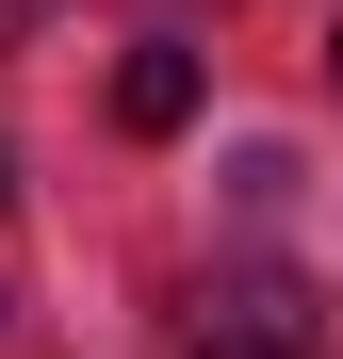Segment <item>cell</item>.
Here are the masks:
<instances>
[{"instance_id":"3957f363","label":"cell","mask_w":343,"mask_h":359,"mask_svg":"<svg viewBox=\"0 0 343 359\" xmlns=\"http://www.w3.org/2000/svg\"><path fill=\"white\" fill-rule=\"evenodd\" d=\"M0 212H17V163H0Z\"/></svg>"},{"instance_id":"6da1fadb","label":"cell","mask_w":343,"mask_h":359,"mask_svg":"<svg viewBox=\"0 0 343 359\" xmlns=\"http://www.w3.org/2000/svg\"><path fill=\"white\" fill-rule=\"evenodd\" d=\"M196 359H327V294L295 262H213L196 278Z\"/></svg>"},{"instance_id":"277c9868","label":"cell","mask_w":343,"mask_h":359,"mask_svg":"<svg viewBox=\"0 0 343 359\" xmlns=\"http://www.w3.org/2000/svg\"><path fill=\"white\" fill-rule=\"evenodd\" d=\"M327 66H343V49H327Z\"/></svg>"},{"instance_id":"7a4b0ae2","label":"cell","mask_w":343,"mask_h":359,"mask_svg":"<svg viewBox=\"0 0 343 359\" xmlns=\"http://www.w3.org/2000/svg\"><path fill=\"white\" fill-rule=\"evenodd\" d=\"M114 131H131V147H163V131H196V49H180V33H147L131 66H114Z\"/></svg>"}]
</instances>
